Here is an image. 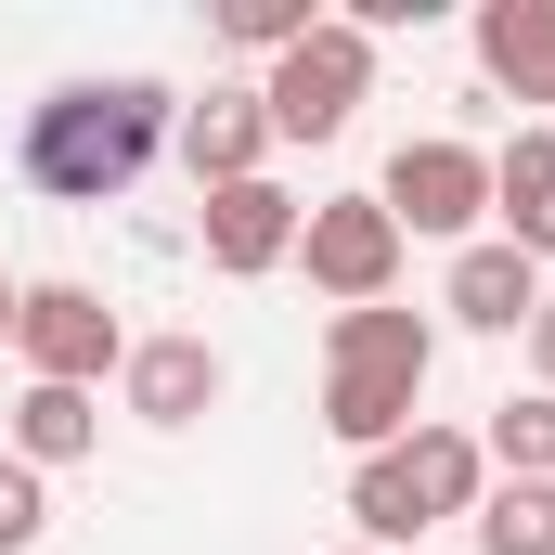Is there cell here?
Wrapping results in <instances>:
<instances>
[{
	"mask_svg": "<svg viewBox=\"0 0 555 555\" xmlns=\"http://www.w3.org/2000/svg\"><path fill=\"white\" fill-rule=\"evenodd\" d=\"M168 130H181V91H168V78H65V91L26 104L13 168H26L39 194H65V207H117L142 168L168 155Z\"/></svg>",
	"mask_w": 555,
	"mask_h": 555,
	"instance_id": "obj_1",
	"label": "cell"
},
{
	"mask_svg": "<svg viewBox=\"0 0 555 555\" xmlns=\"http://www.w3.org/2000/svg\"><path fill=\"white\" fill-rule=\"evenodd\" d=\"M259 104H272V142H336L362 104H375V39H362L349 13H323L272 78H259Z\"/></svg>",
	"mask_w": 555,
	"mask_h": 555,
	"instance_id": "obj_2",
	"label": "cell"
},
{
	"mask_svg": "<svg viewBox=\"0 0 555 555\" xmlns=\"http://www.w3.org/2000/svg\"><path fill=\"white\" fill-rule=\"evenodd\" d=\"M13 349H26V388H104V375L130 362V336H117V310H104L91 284H26Z\"/></svg>",
	"mask_w": 555,
	"mask_h": 555,
	"instance_id": "obj_3",
	"label": "cell"
},
{
	"mask_svg": "<svg viewBox=\"0 0 555 555\" xmlns=\"http://www.w3.org/2000/svg\"><path fill=\"white\" fill-rule=\"evenodd\" d=\"M375 207L401 220V246H414V233H478V220H491V155H478V142H452V130H426V142L388 155Z\"/></svg>",
	"mask_w": 555,
	"mask_h": 555,
	"instance_id": "obj_4",
	"label": "cell"
},
{
	"mask_svg": "<svg viewBox=\"0 0 555 555\" xmlns=\"http://www.w3.org/2000/svg\"><path fill=\"white\" fill-rule=\"evenodd\" d=\"M297 259H310V284H323L336 310H375V297L401 284V220H388L375 194H323V207L297 220Z\"/></svg>",
	"mask_w": 555,
	"mask_h": 555,
	"instance_id": "obj_5",
	"label": "cell"
},
{
	"mask_svg": "<svg viewBox=\"0 0 555 555\" xmlns=\"http://www.w3.org/2000/svg\"><path fill=\"white\" fill-rule=\"evenodd\" d=\"M297 220H310V207L284 194L272 168H259V181H220V194H207V220H194V233H207V272H233V284L284 272V259H297Z\"/></svg>",
	"mask_w": 555,
	"mask_h": 555,
	"instance_id": "obj_6",
	"label": "cell"
},
{
	"mask_svg": "<svg viewBox=\"0 0 555 555\" xmlns=\"http://www.w3.org/2000/svg\"><path fill=\"white\" fill-rule=\"evenodd\" d=\"M426 362H439V323L426 310H336V336H323V375H349V388H401L426 401Z\"/></svg>",
	"mask_w": 555,
	"mask_h": 555,
	"instance_id": "obj_7",
	"label": "cell"
},
{
	"mask_svg": "<svg viewBox=\"0 0 555 555\" xmlns=\"http://www.w3.org/2000/svg\"><path fill=\"white\" fill-rule=\"evenodd\" d=\"M220 388H233V362H220L207 336H142L130 362H117V401H130L142 426H194V414H220Z\"/></svg>",
	"mask_w": 555,
	"mask_h": 555,
	"instance_id": "obj_8",
	"label": "cell"
},
{
	"mask_svg": "<svg viewBox=\"0 0 555 555\" xmlns=\"http://www.w3.org/2000/svg\"><path fill=\"white\" fill-rule=\"evenodd\" d=\"M439 310H452L465 336H530V310H543V259H517L504 233H478V246L452 259V284H439Z\"/></svg>",
	"mask_w": 555,
	"mask_h": 555,
	"instance_id": "obj_9",
	"label": "cell"
},
{
	"mask_svg": "<svg viewBox=\"0 0 555 555\" xmlns=\"http://www.w3.org/2000/svg\"><path fill=\"white\" fill-rule=\"evenodd\" d=\"M181 168H194V194H220V181H259L272 168V104L259 91H207V104H181Z\"/></svg>",
	"mask_w": 555,
	"mask_h": 555,
	"instance_id": "obj_10",
	"label": "cell"
},
{
	"mask_svg": "<svg viewBox=\"0 0 555 555\" xmlns=\"http://www.w3.org/2000/svg\"><path fill=\"white\" fill-rule=\"evenodd\" d=\"M478 78L517 104H555V0H478Z\"/></svg>",
	"mask_w": 555,
	"mask_h": 555,
	"instance_id": "obj_11",
	"label": "cell"
},
{
	"mask_svg": "<svg viewBox=\"0 0 555 555\" xmlns=\"http://www.w3.org/2000/svg\"><path fill=\"white\" fill-rule=\"evenodd\" d=\"M491 220L517 259H555V130H517L491 155Z\"/></svg>",
	"mask_w": 555,
	"mask_h": 555,
	"instance_id": "obj_12",
	"label": "cell"
},
{
	"mask_svg": "<svg viewBox=\"0 0 555 555\" xmlns=\"http://www.w3.org/2000/svg\"><path fill=\"white\" fill-rule=\"evenodd\" d=\"M401 478H414L426 530H439V517H478V491H491V452H478L465 426H414V439H401Z\"/></svg>",
	"mask_w": 555,
	"mask_h": 555,
	"instance_id": "obj_13",
	"label": "cell"
},
{
	"mask_svg": "<svg viewBox=\"0 0 555 555\" xmlns=\"http://www.w3.org/2000/svg\"><path fill=\"white\" fill-rule=\"evenodd\" d=\"M91 439H104V401H91V388H26V401H13V465H39V478L78 465Z\"/></svg>",
	"mask_w": 555,
	"mask_h": 555,
	"instance_id": "obj_14",
	"label": "cell"
},
{
	"mask_svg": "<svg viewBox=\"0 0 555 555\" xmlns=\"http://www.w3.org/2000/svg\"><path fill=\"white\" fill-rule=\"evenodd\" d=\"M349 530L375 555L426 543V504H414V478H401V452H362V465H349Z\"/></svg>",
	"mask_w": 555,
	"mask_h": 555,
	"instance_id": "obj_15",
	"label": "cell"
},
{
	"mask_svg": "<svg viewBox=\"0 0 555 555\" xmlns=\"http://www.w3.org/2000/svg\"><path fill=\"white\" fill-rule=\"evenodd\" d=\"M478 555H555V478H491L478 491Z\"/></svg>",
	"mask_w": 555,
	"mask_h": 555,
	"instance_id": "obj_16",
	"label": "cell"
},
{
	"mask_svg": "<svg viewBox=\"0 0 555 555\" xmlns=\"http://www.w3.org/2000/svg\"><path fill=\"white\" fill-rule=\"evenodd\" d=\"M504 478H555V388H517V401H491V439H478Z\"/></svg>",
	"mask_w": 555,
	"mask_h": 555,
	"instance_id": "obj_17",
	"label": "cell"
},
{
	"mask_svg": "<svg viewBox=\"0 0 555 555\" xmlns=\"http://www.w3.org/2000/svg\"><path fill=\"white\" fill-rule=\"evenodd\" d=\"M310 26H323L310 0H220V39H233V52H272V65L310 39Z\"/></svg>",
	"mask_w": 555,
	"mask_h": 555,
	"instance_id": "obj_18",
	"label": "cell"
},
{
	"mask_svg": "<svg viewBox=\"0 0 555 555\" xmlns=\"http://www.w3.org/2000/svg\"><path fill=\"white\" fill-rule=\"evenodd\" d=\"M39 530H52V491H39V465H13V452H0V555H26Z\"/></svg>",
	"mask_w": 555,
	"mask_h": 555,
	"instance_id": "obj_19",
	"label": "cell"
},
{
	"mask_svg": "<svg viewBox=\"0 0 555 555\" xmlns=\"http://www.w3.org/2000/svg\"><path fill=\"white\" fill-rule=\"evenodd\" d=\"M530 388H555V297L530 310Z\"/></svg>",
	"mask_w": 555,
	"mask_h": 555,
	"instance_id": "obj_20",
	"label": "cell"
},
{
	"mask_svg": "<svg viewBox=\"0 0 555 555\" xmlns=\"http://www.w3.org/2000/svg\"><path fill=\"white\" fill-rule=\"evenodd\" d=\"M13 310H26V284H13V272H0V349H13Z\"/></svg>",
	"mask_w": 555,
	"mask_h": 555,
	"instance_id": "obj_21",
	"label": "cell"
},
{
	"mask_svg": "<svg viewBox=\"0 0 555 555\" xmlns=\"http://www.w3.org/2000/svg\"><path fill=\"white\" fill-rule=\"evenodd\" d=\"M349 555H375V543H349Z\"/></svg>",
	"mask_w": 555,
	"mask_h": 555,
	"instance_id": "obj_22",
	"label": "cell"
}]
</instances>
